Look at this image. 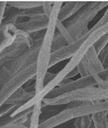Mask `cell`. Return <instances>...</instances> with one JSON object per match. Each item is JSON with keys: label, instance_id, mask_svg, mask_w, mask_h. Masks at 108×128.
I'll use <instances>...</instances> for the list:
<instances>
[{"label": "cell", "instance_id": "1", "mask_svg": "<svg viewBox=\"0 0 108 128\" xmlns=\"http://www.w3.org/2000/svg\"><path fill=\"white\" fill-rule=\"evenodd\" d=\"M108 6V2H87L70 18L62 22L57 20L56 28L66 42L71 44L85 35L89 31L88 25L98 12Z\"/></svg>", "mask_w": 108, "mask_h": 128}, {"label": "cell", "instance_id": "2", "mask_svg": "<svg viewBox=\"0 0 108 128\" xmlns=\"http://www.w3.org/2000/svg\"><path fill=\"white\" fill-rule=\"evenodd\" d=\"M62 1H55L52 6L49 24L45 32L43 39L38 52L36 60V73L35 80L36 94L39 92L44 88V80L49 70L53 39L56 31V24L58 20L60 9L63 4Z\"/></svg>", "mask_w": 108, "mask_h": 128}, {"label": "cell", "instance_id": "3", "mask_svg": "<svg viewBox=\"0 0 108 128\" xmlns=\"http://www.w3.org/2000/svg\"><path fill=\"white\" fill-rule=\"evenodd\" d=\"M106 111H108V100L93 102L76 107L66 108L56 115L40 122L39 128H54L70 120Z\"/></svg>", "mask_w": 108, "mask_h": 128}, {"label": "cell", "instance_id": "4", "mask_svg": "<svg viewBox=\"0 0 108 128\" xmlns=\"http://www.w3.org/2000/svg\"><path fill=\"white\" fill-rule=\"evenodd\" d=\"M43 36L34 40V44L26 51L6 62L0 68V89L17 73L36 62Z\"/></svg>", "mask_w": 108, "mask_h": 128}, {"label": "cell", "instance_id": "5", "mask_svg": "<svg viewBox=\"0 0 108 128\" xmlns=\"http://www.w3.org/2000/svg\"><path fill=\"white\" fill-rule=\"evenodd\" d=\"M108 100V89L99 87H88L63 94L55 98H44L42 102L46 105L55 106L72 102H100Z\"/></svg>", "mask_w": 108, "mask_h": 128}, {"label": "cell", "instance_id": "6", "mask_svg": "<svg viewBox=\"0 0 108 128\" xmlns=\"http://www.w3.org/2000/svg\"><path fill=\"white\" fill-rule=\"evenodd\" d=\"M33 44L34 40L31 38L30 34L16 28L14 41L0 52V68L6 62L20 56L31 48Z\"/></svg>", "mask_w": 108, "mask_h": 128}, {"label": "cell", "instance_id": "7", "mask_svg": "<svg viewBox=\"0 0 108 128\" xmlns=\"http://www.w3.org/2000/svg\"><path fill=\"white\" fill-rule=\"evenodd\" d=\"M36 63H34L17 73L0 89V107L4 105L12 95L27 81L36 76Z\"/></svg>", "mask_w": 108, "mask_h": 128}, {"label": "cell", "instance_id": "8", "mask_svg": "<svg viewBox=\"0 0 108 128\" xmlns=\"http://www.w3.org/2000/svg\"><path fill=\"white\" fill-rule=\"evenodd\" d=\"M96 86H98V84L92 75H89L83 78L81 77L76 80H72L68 83L54 88L48 93L45 98H55L63 94L74 91L77 89Z\"/></svg>", "mask_w": 108, "mask_h": 128}, {"label": "cell", "instance_id": "9", "mask_svg": "<svg viewBox=\"0 0 108 128\" xmlns=\"http://www.w3.org/2000/svg\"><path fill=\"white\" fill-rule=\"evenodd\" d=\"M89 33H90V29H89V32L81 38L52 52L49 65V68L52 67L53 66L59 62L73 57L79 48L81 47L84 41L89 35Z\"/></svg>", "mask_w": 108, "mask_h": 128}, {"label": "cell", "instance_id": "10", "mask_svg": "<svg viewBox=\"0 0 108 128\" xmlns=\"http://www.w3.org/2000/svg\"><path fill=\"white\" fill-rule=\"evenodd\" d=\"M49 18L44 15L34 18H30L25 22H19L15 26L20 31L31 34L39 32L46 30L49 24Z\"/></svg>", "mask_w": 108, "mask_h": 128}, {"label": "cell", "instance_id": "11", "mask_svg": "<svg viewBox=\"0 0 108 128\" xmlns=\"http://www.w3.org/2000/svg\"><path fill=\"white\" fill-rule=\"evenodd\" d=\"M87 2L86 1H69L61 7L58 13V19L62 22L71 18L84 7Z\"/></svg>", "mask_w": 108, "mask_h": 128}, {"label": "cell", "instance_id": "12", "mask_svg": "<svg viewBox=\"0 0 108 128\" xmlns=\"http://www.w3.org/2000/svg\"><path fill=\"white\" fill-rule=\"evenodd\" d=\"M35 94V90L27 91L22 86L16 90L5 104L20 106L30 100L32 98L34 97Z\"/></svg>", "mask_w": 108, "mask_h": 128}, {"label": "cell", "instance_id": "13", "mask_svg": "<svg viewBox=\"0 0 108 128\" xmlns=\"http://www.w3.org/2000/svg\"><path fill=\"white\" fill-rule=\"evenodd\" d=\"M85 58L92 68L97 73L105 70L102 64L98 58V54L96 52L93 46L89 49L85 56Z\"/></svg>", "mask_w": 108, "mask_h": 128}, {"label": "cell", "instance_id": "14", "mask_svg": "<svg viewBox=\"0 0 108 128\" xmlns=\"http://www.w3.org/2000/svg\"><path fill=\"white\" fill-rule=\"evenodd\" d=\"M15 15L20 19H22L24 17H29L30 18H34L44 16V12L42 7L32 8L28 9H16Z\"/></svg>", "mask_w": 108, "mask_h": 128}, {"label": "cell", "instance_id": "15", "mask_svg": "<svg viewBox=\"0 0 108 128\" xmlns=\"http://www.w3.org/2000/svg\"><path fill=\"white\" fill-rule=\"evenodd\" d=\"M94 128H107L108 126V111L101 112L91 115Z\"/></svg>", "mask_w": 108, "mask_h": 128}, {"label": "cell", "instance_id": "16", "mask_svg": "<svg viewBox=\"0 0 108 128\" xmlns=\"http://www.w3.org/2000/svg\"><path fill=\"white\" fill-rule=\"evenodd\" d=\"M43 1H15L7 2V5L15 9L23 10L42 7Z\"/></svg>", "mask_w": 108, "mask_h": 128}, {"label": "cell", "instance_id": "17", "mask_svg": "<svg viewBox=\"0 0 108 128\" xmlns=\"http://www.w3.org/2000/svg\"><path fill=\"white\" fill-rule=\"evenodd\" d=\"M74 126V128H94L91 115L85 116L76 119Z\"/></svg>", "mask_w": 108, "mask_h": 128}, {"label": "cell", "instance_id": "18", "mask_svg": "<svg viewBox=\"0 0 108 128\" xmlns=\"http://www.w3.org/2000/svg\"><path fill=\"white\" fill-rule=\"evenodd\" d=\"M68 43L66 42V40L63 38V36L59 33L56 32L53 39L52 46V52H54L58 49H60L65 46L67 45Z\"/></svg>", "mask_w": 108, "mask_h": 128}, {"label": "cell", "instance_id": "19", "mask_svg": "<svg viewBox=\"0 0 108 128\" xmlns=\"http://www.w3.org/2000/svg\"><path fill=\"white\" fill-rule=\"evenodd\" d=\"M108 43V32L101 36L93 44V48L95 50L96 52L99 55L101 50L103 49V48L107 45Z\"/></svg>", "mask_w": 108, "mask_h": 128}, {"label": "cell", "instance_id": "20", "mask_svg": "<svg viewBox=\"0 0 108 128\" xmlns=\"http://www.w3.org/2000/svg\"><path fill=\"white\" fill-rule=\"evenodd\" d=\"M18 106L10 104H4L0 107V119L10 115Z\"/></svg>", "mask_w": 108, "mask_h": 128}, {"label": "cell", "instance_id": "21", "mask_svg": "<svg viewBox=\"0 0 108 128\" xmlns=\"http://www.w3.org/2000/svg\"><path fill=\"white\" fill-rule=\"evenodd\" d=\"M98 58L102 64L104 68H108V43L100 53Z\"/></svg>", "mask_w": 108, "mask_h": 128}, {"label": "cell", "instance_id": "22", "mask_svg": "<svg viewBox=\"0 0 108 128\" xmlns=\"http://www.w3.org/2000/svg\"><path fill=\"white\" fill-rule=\"evenodd\" d=\"M54 4V2H47V1H43L42 8L43 10L44 14L45 16L49 18L50 14H51L52 10V6Z\"/></svg>", "mask_w": 108, "mask_h": 128}, {"label": "cell", "instance_id": "23", "mask_svg": "<svg viewBox=\"0 0 108 128\" xmlns=\"http://www.w3.org/2000/svg\"><path fill=\"white\" fill-rule=\"evenodd\" d=\"M82 59H83V58H82ZM76 67L77 70H78L79 74L81 75V76L82 77V78L90 75V74H89V72L88 71L86 66H85L84 63L83 61H82V60H81V62L77 65Z\"/></svg>", "mask_w": 108, "mask_h": 128}, {"label": "cell", "instance_id": "24", "mask_svg": "<svg viewBox=\"0 0 108 128\" xmlns=\"http://www.w3.org/2000/svg\"><path fill=\"white\" fill-rule=\"evenodd\" d=\"M108 23V9H106V12H105V14H104L103 16L100 19V20H98V22L93 26L92 28L93 29L98 28L100 27V26H103V25H105V24Z\"/></svg>", "mask_w": 108, "mask_h": 128}, {"label": "cell", "instance_id": "25", "mask_svg": "<svg viewBox=\"0 0 108 128\" xmlns=\"http://www.w3.org/2000/svg\"><path fill=\"white\" fill-rule=\"evenodd\" d=\"M6 6H7V2L0 1V28L2 24V19L4 18V14Z\"/></svg>", "mask_w": 108, "mask_h": 128}, {"label": "cell", "instance_id": "26", "mask_svg": "<svg viewBox=\"0 0 108 128\" xmlns=\"http://www.w3.org/2000/svg\"><path fill=\"white\" fill-rule=\"evenodd\" d=\"M56 73H50V72H47L46 76H45L44 80V87L45 86H46L49 82H50L52 80L54 79Z\"/></svg>", "mask_w": 108, "mask_h": 128}, {"label": "cell", "instance_id": "27", "mask_svg": "<svg viewBox=\"0 0 108 128\" xmlns=\"http://www.w3.org/2000/svg\"><path fill=\"white\" fill-rule=\"evenodd\" d=\"M98 76L102 81L108 82V68L98 73Z\"/></svg>", "mask_w": 108, "mask_h": 128}, {"label": "cell", "instance_id": "28", "mask_svg": "<svg viewBox=\"0 0 108 128\" xmlns=\"http://www.w3.org/2000/svg\"><path fill=\"white\" fill-rule=\"evenodd\" d=\"M77 74H79V72L77 67H76L75 68H74L73 70H71V71L66 75V76L65 77V78H66V79H71V78H74V76H77Z\"/></svg>", "mask_w": 108, "mask_h": 128}, {"label": "cell", "instance_id": "29", "mask_svg": "<svg viewBox=\"0 0 108 128\" xmlns=\"http://www.w3.org/2000/svg\"><path fill=\"white\" fill-rule=\"evenodd\" d=\"M0 128H29L27 126H25L23 124H11V125H7L5 126H2Z\"/></svg>", "mask_w": 108, "mask_h": 128}, {"label": "cell", "instance_id": "30", "mask_svg": "<svg viewBox=\"0 0 108 128\" xmlns=\"http://www.w3.org/2000/svg\"></svg>", "mask_w": 108, "mask_h": 128}]
</instances>
